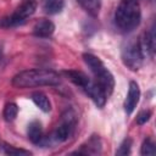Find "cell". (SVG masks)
I'll list each match as a JSON object with an SVG mask.
<instances>
[{
  "label": "cell",
  "mask_w": 156,
  "mask_h": 156,
  "mask_svg": "<svg viewBox=\"0 0 156 156\" xmlns=\"http://www.w3.org/2000/svg\"><path fill=\"white\" fill-rule=\"evenodd\" d=\"M83 60L85 65L89 67L90 72L94 74L95 83L102 89L105 95L108 98L113 93V88H115V78L112 73L105 67L104 62L93 54L89 52L83 54Z\"/></svg>",
  "instance_id": "cell-3"
},
{
  "label": "cell",
  "mask_w": 156,
  "mask_h": 156,
  "mask_svg": "<svg viewBox=\"0 0 156 156\" xmlns=\"http://www.w3.org/2000/svg\"><path fill=\"white\" fill-rule=\"evenodd\" d=\"M156 150H155V143L152 141V139L150 138H146L143 144H141V149H140V154L144 155V156H147V155H155Z\"/></svg>",
  "instance_id": "cell-19"
},
{
  "label": "cell",
  "mask_w": 156,
  "mask_h": 156,
  "mask_svg": "<svg viewBox=\"0 0 156 156\" xmlns=\"http://www.w3.org/2000/svg\"><path fill=\"white\" fill-rule=\"evenodd\" d=\"M121 58L130 71H138L144 62V54L139 41L135 39L127 40L121 49Z\"/></svg>",
  "instance_id": "cell-5"
},
{
  "label": "cell",
  "mask_w": 156,
  "mask_h": 156,
  "mask_svg": "<svg viewBox=\"0 0 156 156\" xmlns=\"http://www.w3.org/2000/svg\"><path fill=\"white\" fill-rule=\"evenodd\" d=\"M139 99H140V88L136 82L132 80V82H129L128 93H127V96L124 100V111L127 112V115H130L135 110V107L139 102Z\"/></svg>",
  "instance_id": "cell-7"
},
{
  "label": "cell",
  "mask_w": 156,
  "mask_h": 156,
  "mask_svg": "<svg viewBox=\"0 0 156 156\" xmlns=\"http://www.w3.org/2000/svg\"><path fill=\"white\" fill-rule=\"evenodd\" d=\"M37 10V2L34 0H23L16 10L7 17L0 20V28H11L20 26L27 21Z\"/></svg>",
  "instance_id": "cell-4"
},
{
  "label": "cell",
  "mask_w": 156,
  "mask_h": 156,
  "mask_svg": "<svg viewBox=\"0 0 156 156\" xmlns=\"http://www.w3.org/2000/svg\"><path fill=\"white\" fill-rule=\"evenodd\" d=\"M0 152H2L5 155H10V156H28L32 154L28 150L15 147V146H12V145L2 141V140H0Z\"/></svg>",
  "instance_id": "cell-15"
},
{
  "label": "cell",
  "mask_w": 156,
  "mask_h": 156,
  "mask_svg": "<svg viewBox=\"0 0 156 156\" xmlns=\"http://www.w3.org/2000/svg\"><path fill=\"white\" fill-rule=\"evenodd\" d=\"M65 1L63 0H44L43 10L48 15H56L63 10Z\"/></svg>",
  "instance_id": "cell-16"
},
{
  "label": "cell",
  "mask_w": 156,
  "mask_h": 156,
  "mask_svg": "<svg viewBox=\"0 0 156 156\" xmlns=\"http://www.w3.org/2000/svg\"><path fill=\"white\" fill-rule=\"evenodd\" d=\"M100 152H101V141L100 138L96 135H93L77 151V154H84V155H98Z\"/></svg>",
  "instance_id": "cell-11"
},
{
  "label": "cell",
  "mask_w": 156,
  "mask_h": 156,
  "mask_svg": "<svg viewBox=\"0 0 156 156\" xmlns=\"http://www.w3.org/2000/svg\"><path fill=\"white\" fill-rule=\"evenodd\" d=\"M141 10L138 0H121L115 12V24L123 32H133L140 23Z\"/></svg>",
  "instance_id": "cell-2"
},
{
  "label": "cell",
  "mask_w": 156,
  "mask_h": 156,
  "mask_svg": "<svg viewBox=\"0 0 156 156\" xmlns=\"http://www.w3.org/2000/svg\"><path fill=\"white\" fill-rule=\"evenodd\" d=\"M83 90H84V93L93 100V102H94L99 108H101V107L105 106L107 96L105 95V93L102 91V89L95 83V80H91Z\"/></svg>",
  "instance_id": "cell-8"
},
{
  "label": "cell",
  "mask_w": 156,
  "mask_h": 156,
  "mask_svg": "<svg viewBox=\"0 0 156 156\" xmlns=\"http://www.w3.org/2000/svg\"><path fill=\"white\" fill-rule=\"evenodd\" d=\"M132 144H133L132 139L130 138H126L121 143L119 147L117 149L116 155H118V156H127V155H129L130 154V149H132Z\"/></svg>",
  "instance_id": "cell-20"
},
{
  "label": "cell",
  "mask_w": 156,
  "mask_h": 156,
  "mask_svg": "<svg viewBox=\"0 0 156 156\" xmlns=\"http://www.w3.org/2000/svg\"><path fill=\"white\" fill-rule=\"evenodd\" d=\"M150 117H151V111H150V110L140 111V112L138 113V116H136V123H138L139 126H143V124H145V123L150 119Z\"/></svg>",
  "instance_id": "cell-21"
},
{
  "label": "cell",
  "mask_w": 156,
  "mask_h": 156,
  "mask_svg": "<svg viewBox=\"0 0 156 156\" xmlns=\"http://www.w3.org/2000/svg\"><path fill=\"white\" fill-rule=\"evenodd\" d=\"M140 48L143 54H149V56L152 58L155 55V48H156V41H155V27H151L150 30L145 32L143 34L141 40L139 41Z\"/></svg>",
  "instance_id": "cell-9"
},
{
  "label": "cell",
  "mask_w": 156,
  "mask_h": 156,
  "mask_svg": "<svg viewBox=\"0 0 156 156\" xmlns=\"http://www.w3.org/2000/svg\"><path fill=\"white\" fill-rule=\"evenodd\" d=\"M27 134H28V139L33 144H39L43 140V124H41V122L38 119H33L28 124Z\"/></svg>",
  "instance_id": "cell-12"
},
{
  "label": "cell",
  "mask_w": 156,
  "mask_h": 156,
  "mask_svg": "<svg viewBox=\"0 0 156 156\" xmlns=\"http://www.w3.org/2000/svg\"><path fill=\"white\" fill-rule=\"evenodd\" d=\"M65 74L68 77V79L76 84L77 87L84 89L90 82L91 79L84 73V72H80V71H76V69H69V71H65Z\"/></svg>",
  "instance_id": "cell-13"
},
{
  "label": "cell",
  "mask_w": 156,
  "mask_h": 156,
  "mask_svg": "<svg viewBox=\"0 0 156 156\" xmlns=\"http://www.w3.org/2000/svg\"><path fill=\"white\" fill-rule=\"evenodd\" d=\"M77 1L91 16L96 17L99 15V11H100V0H77Z\"/></svg>",
  "instance_id": "cell-17"
},
{
  "label": "cell",
  "mask_w": 156,
  "mask_h": 156,
  "mask_svg": "<svg viewBox=\"0 0 156 156\" xmlns=\"http://www.w3.org/2000/svg\"><path fill=\"white\" fill-rule=\"evenodd\" d=\"M55 32V24L50 20H40L33 27V34L38 38H49Z\"/></svg>",
  "instance_id": "cell-10"
},
{
  "label": "cell",
  "mask_w": 156,
  "mask_h": 156,
  "mask_svg": "<svg viewBox=\"0 0 156 156\" xmlns=\"http://www.w3.org/2000/svg\"><path fill=\"white\" fill-rule=\"evenodd\" d=\"M151 1H152V0H151Z\"/></svg>",
  "instance_id": "cell-22"
},
{
  "label": "cell",
  "mask_w": 156,
  "mask_h": 156,
  "mask_svg": "<svg viewBox=\"0 0 156 156\" xmlns=\"http://www.w3.org/2000/svg\"><path fill=\"white\" fill-rule=\"evenodd\" d=\"M12 85L20 89H27V88H35V87H54L61 83L60 76L50 69H26L20 73H17L12 80Z\"/></svg>",
  "instance_id": "cell-1"
},
{
  "label": "cell",
  "mask_w": 156,
  "mask_h": 156,
  "mask_svg": "<svg viewBox=\"0 0 156 156\" xmlns=\"http://www.w3.org/2000/svg\"><path fill=\"white\" fill-rule=\"evenodd\" d=\"M17 113H18V107H17V105L13 104V102H10V104H6V106L4 107L2 116H4V119H5V121L12 122V121L17 117Z\"/></svg>",
  "instance_id": "cell-18"
},
{
  "label": "cell",
  "mask_w": 156,
  "mask_h": 156,
  "mask_svg": "<svg viewBox=\"0 0 156 156\" xmlns=\"http://www.w3.org/2000/svg\"><path fill=\"white\" fill-rule=\"evenodd\" d=\"M32 100L43 112H49L51 110V102H50L49 98L44 93H41V91L33 93L32 94Z\"/></svg>",
  "instance_id": "cell-14"
},
{
  "label": "cell",
  "mask_w": 156,
  "mask_h": 156,
  "mask_svg": "<svg viewBox=\"0 0 156 156\" xmlns=\"http://www.w3.org/2000/svg\"><path fill=\"white\" fill-rule=\"evenodd\" d=\"M77 124V115L73 110H67L61 118V123L54 130L51 135V140L54 143H63L66 141L73 133Z\"/></svg>",
  "instance_id": "cell-6"
}]
</instances>
